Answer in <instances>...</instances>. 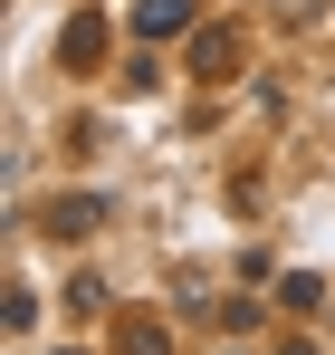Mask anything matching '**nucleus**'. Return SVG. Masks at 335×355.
Listing matches in <instances>:
<instances>
[{
	"label": "nucleus",
	"instance_id": "obj_1",
	"mask_svg": "<svg viewBox=\"0 0 335 355\" xmlns=\"http://www.w3.org/2000/svg\"><path fill=\"white\" fill-rule=\"evenodd\" d=\"M192 19V0H134V39H172Z\"/></svg>",
	"mask_w": 335,
	"mask_h": 355
},
{
	"label": "nucleus",
	"instance_id": "obj_2",
	"mask_svg": "<svg viewBox=\"0 0 335 355\" xmlns=\"http://www.w3.org/2000/svg\"><path fill=\"white\" fill-rule=\"evenodd\" d=\"M115 355H172V336H163V327H154V317H134V327L115 336Z\"/></svg>",
	"mask_w": 335,
	"mask_h": 355
},
{
	"label": "nucleus",
	"instance_id": "obj_3",
	"mask_svg": "<svg viewBox=\"0 0 335 355\" xmlns=\"http://www.w3.org/2000/svg\"><path fill=\"white\" fill-rule=\"evenodd\" d=\"M96 211H106V202H87V192H77V202H57V211H48V231L67 240V231H87V221H96Z\"/></svg>",
	"mask_w": 335,
	"mask_h": 355
}]
</instances>
